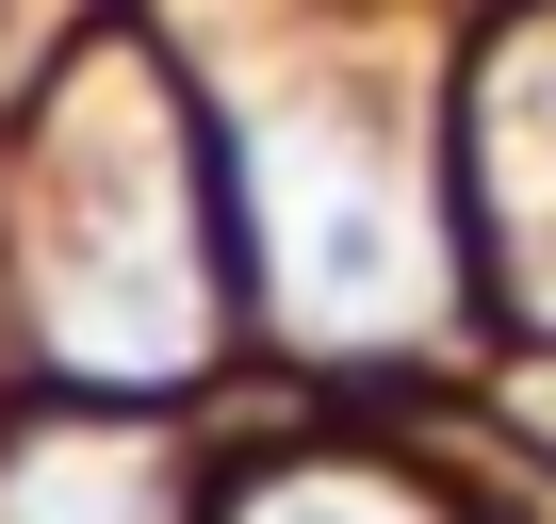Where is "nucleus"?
<instances>
[{
	"label": "nucleus",
	"mask_w": 556,
	"mask_h": 524,
	"mask_svg": "<svg viewBox=\"0 0 556 524\" xmlns=\"http://www.w3.org/2000/svg\"><path fill=\"white\" fill-rule=\"evenodd\" d=\"M475 164H491V213H507V296L556 312V34H523V66L491 83Z\"/></svg>",
	"instance_id": "f257e3e1"
},
{
	"label": "nucleus",
	"mask_w": 556,
	"mask_h": 524,
	"mask_svg": "<svg viewBox=\"0 0 556 524\" xmlns=\"http://www.w3.org/2000/svg\"><path fill=\"white\" fill-rule=\"evenodd\" d=\"M245 524H442L409 475H361V459H312V475H278V491H245Z\"/></svg>",
	"instance_id": "f03ea898"
}]
</instances>
